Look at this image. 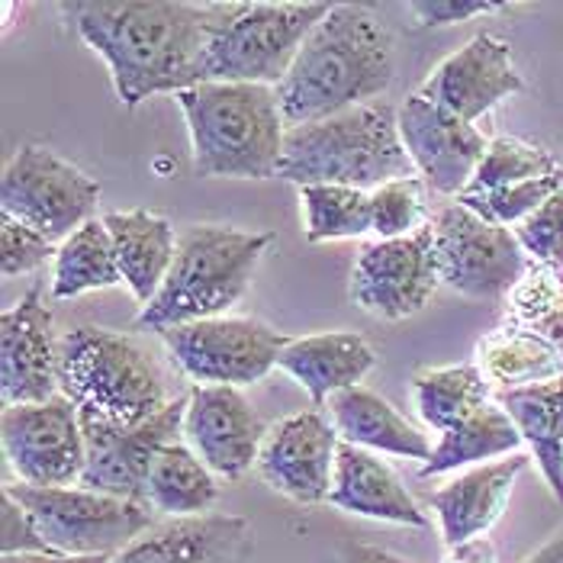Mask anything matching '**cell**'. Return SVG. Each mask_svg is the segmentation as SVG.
<instances>
[{"label":"cell","mask_w":563,"mask_h":563,"mask_svg":"<svg viewBox=\"0 0 563 563\" xmlns=\"http://www.w3.org/2000/svg\"><path fill=\"white\" fill-rule=\"evenodd\" d=\"M217 474L197 457V451L184 441H172L158 451L148 479H145V506L168 519L203 516L217 506Z\"/></svg>","instance_id":"obj_29"},{"label":"cell","mask_w":563,"mask_h":563,"mask_svg":"<svg viewBox=\"0 0 563 563\" xmlns=\"http://www.w3.org/2000/svg\"><path fill=\"white\" fill-rule=\"evenodd\" d=\"M563 187V168L548 177H534V180H521V184H509L499 190H486V194H471L464 190L457 197V203H464L467 210H474L477 217L506 229H516L519 222L538 213L558 190Z\"/></svg>","instance_id":"obj_36"},{"label":"cell","mask_w":563,"mask_h":563,"mask_svg":"<svg viewBox=\"0 0 563 563\" xmlns=\"http://www.w3.org/2000/svg\"><path fill=\"white\" fill-rule=\"evenodd\" d=\"M325 416L332 419L335 432L345 444L374 451V454H393L406 461H429L432 441L422 429H416L390 399L367 387H351L335 393L325 406Z\"/></svg>","instance_id":"obj_24"},{"label":"cell","mask_w":563,"mask_h":563,"mask_svg":"<svg viewBox=\"0 0 563 563\" xmlns=\"http://www.w3.org/2000/svg\"><path fill=\"white\" fill-rule=\"evenodd\" d=\"M274 232H245L232 225H187L177 235L172 274L158 297L135 316L142 332H172L177 325L229 316L255 277Z\"/></svg>","instance_id":"obj_4"},{"label":"cell","mask_w":563,"mask_h":563,"mask_svg":"<svg viewBox=\"0 0 563 563\" xmlns=\"http://www.w3.org/2000/svg\"><path fill=\"white\" fill-rule=\"evenodd\" d=\"M521 444L525 441H521L516 422L493 399L479 412H474L467 422H461L457 429L444 432L434 441L432 457L419 467V477H441V474H451V471H461V467L489 464V461L519 454Z\"/></svg>","instance_id":"obj_28"},{"label":"cell","mask_w":563,"mask_h":563,"mask_svg":"<svg viewBox=\"0 0 563 563\" xmlns=\"http://www.w3.org/2000/svg\"><path fill=\"white\" fill-rule=\"evenodd\" d=\"M521 563H563V531H558L548 544H541L534 554H528Z\"/></svg>","instance_id":"obj_44"},{"label":"cell","mask_w":563,"mask_h":563,"mask_svg":"<svg viewBox=\"0 0 563 563\" xmlns=\"http://www.w3.org/2000/svg\"><path fill=\"white\" fill-rule=\"evenodd\" d=\"M396 75V48L384 20L361 3H335L309 33L287 78L274 87L287 130L374 103Z\"/></svg>","instance_id":"obj_2"},{"label":"cell","mask_w":563,"mask_h":563,"mask_svg":"<svg viewBox=\"0 0 563 563\" xmlns=\"http://www.w3.org/2000/svg\"><path fill=\"white\" fill-rule=\"evenodd\" d=\"M441 563H499V554H496V544L489 538H477V541L448 548Z\"/></svg>","instance_id":"obj_41"},{"label":"cell","mask_w":563,"mask_h":563,"mask_svg":"<svg viewBox=\"0 0 563 563\" xmlns=\"http://www.w3.org/2000/svg\"><path fill=\"white\" fill-rule=\"evenodd\" d=\"M558 172H561V165L548 148L531 145L516 135H496L479 162L474 180L464 190L486 194V190H499L509 184H521V180H534V177H548Z\"/></svg>","instance_id":"obj_34"},{"label":"cell","mask_w":563,"mask_h":563,"mask_svg":"<svg viewBox=\"0 0 563 563\" xmlns=\"http://www.w3.org/2000/svg\"><path fill=\"white\" fill-rule=\"evenodd\" d=\"M374 364L377 351L357 332H316L290 339L277 361V367L309 393L316 409H325L335 393L361 387Z\"/></svg>","instance_id":"obj_23"},{"label":"cell","mask_w":563,"mask_h":563,"mask_svg":"<svg viewBox=\"0 0 563 563\" xmlns=\"http://www.w3.org/2000/svg\"><path fill=\"white\" fill-rule=\"evenodd\" d=\"M412 174L416 165L402 145L396 110L387 103H364L339 117L287 130L277 177L297 187L342 184L371 194Z\"/></svg>","instance_id":"obj_5"},{"label":"cell","mask_w":563,"mask_h":563,"mask_svg":"<svg viewBox=\"0 0 563 563\" xmlns=\"http://www.w3.org/2000/svg\"><path fill=\"white\" fill-rule=\"evenodd\" d=\"M335 3L207 0L203 85L277 87Z\"/></svg>","instance_id":"obj_6"},{"label":"cell","mask_w":563,"mask_h":563,"mask_svg":"<svg viewBox=\"0 0 563 563\" xmlns=\"http://www.w3.org/2000/svg\"><path fill=\"white\" fill-rule=\"evenodd\" d=\"M438 287L441 277L434 264L432 225L406 239L364 245L351 271V300L384 322L422 312Z\"/></svg>","instance_id":"obj_13"},{"label":"cell","mask_w":563,"mask_h":563,"mask_svg":"<svg viewBox=\"0 0 563 563\" xmlns=\"http://www.w3.org/2000/svg\"><path fill=\"white\" fill-rule=\"evenodd\" d=\"M3 493H10L30 512L55 554L113 558L155 525L145 503L120 499L87 486L7 483Z\"/></svg>","instance_id":"obj_8"},{"label":"cell","mask_w":563,"mask_h":563,"mask_svg":"<svg viewBox=\"0 0 563 563\" xmlns=\"http://www.w3.org/2000/svg\"><path fill=\"white\" fill-rule=\"evenodd\" d=\"M252 551L255 534L249 519L203 512L155 521L110 563H249Z\"/></svg>","instance_id":"obj_20"},{"label":"cell","mask_w":563,"mask_h":563,"mask_svg":"<svg viewBox=\"0 0 563 563\" xmlns=\"http://www.w3.org/2000/svg\"><path fill=\"white\" fill-rule=\"evenodd\" d=\"M477 367L493 393L521 390L563 377V354L528 329L503 325L479 339Z\"/></svg>","instance_id":"obj_27"},{"label":"cell","mask_w":563,"mask_h":563,"mask_svg":"<svg viewBox=\"0 0 563 563\" xmlns=\"http://www.w3.org/2000/svg\"><path fill=\"white\" fill-rule=\"evenodd\" d=\"M342 438L322 409H303L277 419L261 444V479L300 506H319L329 499L332 474Z\"/></svg>","instance_id":"obj_15"},{"label":"cell","mask_w":563,"mask_h":563,"mask_svg":"<svg viewBox=\"0 0 563 563\" xmlns=\"http://www.w3.org/2000/svg\"><path fill=\"white\" fill-rule=\"evenodd\" d=\"M187 444L222 479H242L258 467L264 422L239 387H194L184 416Z\"/></svg>","instance_id":"obj_17"},{"label":"cell","mask_w":563,"mask_h":563,"mask_svg":"<svg viewBox=\"0 0 563 563\" xmlns=\"http://www.w3.org/2000/svg\"><path fill=\"white\" fill-rule=\"evenodd\" d=\"M162 342L194 387H249L277 367L290 335L258 319L217 316L177 325Z\"/></svg>","instance_id":"obj_11"},{"label":"cell","mask_w":563,"mask_h":563,"mask_svg":"<svg viewBox=\"0 0 563 563\" xmlns=\"http://www.w3.org/2000/svg\"><path fill=\"white\" fill-rule=\"evenodd\" d=\"M103 225L113 239L123 284L130 287L139 306H148L165 287L177 255V235L172 222L152 210H123L107 213Z\"/></svg>","instance_id":"obj_25"},{"label":"cell","mask_w":563,"mask_h":563,"mask_svg":"<svg viewBox=\"0 0 563 563\" xmlns=\"http://www.w3.org/2000/svg\"><path fill=\"white\" fill-rule=\"evenodd\" d=\"M55 255H58V245H52L36 229L23 225L20 219L3 217V225H0V274L3 277L33 274L48 258L55 261Z\"/></svg>","instance_id":"obj_38"},{"label":"cell","mask_w":563,"mask_h":563,"mask_svg":"<svg viewBox=\"0 0 563 563\" xmlns=\"http://www.w3.org/2000/svg\"><path fill=\"white\" fill-rule=\"evenodd\" d=\"M509 325L528 329L563 354V271L534 264L509 294Z\"/></svg>","instance_id":"obj_33"},{"label":"cell","mask_w":563,"mask_h":563,"mask_svg":"<svg viewBox=\"0 0 563 563\" xmlns=\"http://www.w3.org/2000/svg\"><path fill=\"white\" fill-rule=\"evenodd\" d=\"M426 190H429V184L419 174L399 177V180L371 190V222H374L377 242L406 239V235H416L426 225H432Z\"/></svg>","instance_id":"obj_35"},{"label":"cell","mask_w":563,"mask_h":563,"mask_svg":"<svg viewBox=\"0 0 563 563\" xmlns=\"http://www.w3.org/2000/svg\"><path fill=\"white\" fill-rule=\"evenodd\" d=\"M409 10L416 13L419 26H451V23H471L477 16L503 13L509 3L499 0H412Z\"/></svg>","instance_id":"obj_40"},{"label":"cell","mask_w":563,"mask_h":563,"mask_svg":"<svg viewBox=\"0 0 563 563\" xmlns=\"http://www.w3.org/2000/svg\"><path fill=\"white\" fill-rule=\"evenodd\" d=\"M43 290L30 287L0 316V393L3 406L45 402L58 387V342Z\"/></svg>","instance_id":"obj_19"},{"label":"cell","mask_w":563,"mask_h":563,"mask_svg":"<svg viewBox=\"0 0 563 563\" xmlns=\"http://www.w3.org/2000/svg\"><path fill=\"white\" fill-rule=\"evenodd\" d=\"M432 232L441 284L467 300L509 297L531 267L516 229L486 222L464 203L438 210Z\"/></svg>","instance_id":"obj_9"},{"label":"cell","mask_w":563,"mask_h":563,"mask_svg":"<svg viewBox=\"0 0 563 563\" xmlns=\"http://www.w3.org/2000/svg\"><path fill=\"white\" fill-rule=\"evenodd\" d=\"M0 551H3V558H10V554H55L45 544L36 521L30 519V512L10 493H3V506H0Z\"/></svg>","instance_id":"obj_39"},{"label":"cell","mask_w":563,"mask_h":563,"mask_svg":"<svg viewBox=\"0 0 563 563\" xmlns=\"http://www.w3.org/2000/svg\"><path fill=\"white\" fill-rule=\"evenodd\" d=\"M3 454L26 486H78L85 477L87 448L81 412L55 393L45 402L3 406Z\"/></svg>","instance_id":"obj_12"},{"label":"cell","mask_w":563,"mask_h":563,"mask_svg":"<svg viewBox=\"0 0 563 563\" xmlns=\"http://www.w3.org/2000/svg\"><path fill=\"white\" fill-rule=\"evenodd\" d=\"M521 90L525 81L512 62V48L493 33H479L464 48L448 55L419 87L422 97L451 110L471 126H477L493 107Z\"/></svg>","instance_id":"obj_18"},{"label":"cell","mask_w":563,"mask_h":563,"mask_svg":"<svg viewBox=\"0 0 563 563\" xmlns=\"http://www.w3.org/2000/svg\"><path fill=\"white\" fill-rule=\"evenodd\" d=\"M123 284L120 261L113 252V239L103 219H90L71 239L58 245L55 274H52V297L75 300L93 290H107Z\"/></svg>","instance_id":"obj_31"},{"label":"cell","mask_w":563,"mask_h":563,"mask_svg":"<svg viewBox=\"0 0 563 563\" xmlns=\"http://www.w3.org/2000/svg\"><path fill=\"white\" fill-rule=\"evenodd\" d=\"M325 503L357 519L387 521V525H402V528L429 525V516L402 486V479L396 477L390 464L380 461V454L354 448L345 441L339 448L332 489Z\"/></svg>","instance_id":"obj_22"},{"label":"cell","mask_w":563,"mask_h":563,"mask_svg":"<svg viewBox=\"0 0 563 563\" xmlns=\"http://www.w3.org/2000/svg\"><path fill=\"white\" fill-rule=\"evenodd\" d=\"M399 135L416 165V174L432 187L434 194L461 197L464 187L474 180L479 162L489 148V139L454 117L451 110L438 107L434 100L412 93L399 110Z\"/></svg>","instance_id":"obj_16"},{"label":"cell","mask_w":563,"mask_h":563,"mask_svg":"<svg viewBox=\"0 0 563 563\" xmlns=\"http://www.w3.org/2000/svg\"><path fill=\"white\" fill-rule=\"evenodd\" d=\"M184 416H187V393H177L155 419L130 429L81 416L87 464L78 486L145 503L148 471L162 448L180 441L177 434H184Z\"/></svg>","instance_id":"obj_14"},{"label":"cell","mask_w":563,"mask_h":563,"mask_svg":"<svg viewBox=\"0 0 563 563\" xmlns=\"http://www.w3.org/2000/svg\"><path fill=\"white\" fill-rule=\"evenodd\" d=\"M306 213V242H342L374 232L371 222V194L342 184H309L300 187Z\"/></svg>","instance_id":"obj_32"},{"label":"cell","mask_w":563,"mask_h":563,"mask_svg":"<svg viewBox=\"0 0 563 563\" xmlns=\"http://www.w3.org/2000/svg\"><path fill=\"white\" fill-rule=\"evenodd\" d=\"M58 387L81 416L123 429L155 419L174 399L165 371L145 347L97 325L62 335Z\"/></svg>","instance_id":"obj_7"},{"label":"cell","mask_w":563,"mask_h":563,"mask_svg":"<svg viewBox=\"0 0 563 563\" xmlns=\"http://www.w3.org/2000/svg\"><path fill=\"white\" fill-rule=\"evenodd\" d=\"M531 454H509L489 464H477L429 496V509L438 516L441 538L448 548L486 538V531L503 519L516 483L528 471Z\"/></svg>","instance_id":"obj_21"},{"label":"cell","mask_w":563,"mask_h":563,"mask_svg":"<svg viewBox=\"0 0 563 563\" xmlns=\"http://www.w3.org/2000/svg\"><path fill=\"white\" fill-rule=\"evenodd\" d=\"M335 563H412V561H406V558L393 554V551H387V548H374V544H354L345 558H339Z\"/></svg>","instance_id":"obj_42"},{"label":"cell","mask_w":563,"mask_h":563,"mask_svg":"<svg viewBox=\"0 0 563 563\" xmlns=\"http://www.w3.org/2000/svg\"><path fill=\"white\" fill-rule=\"evenodd\" d=\"M97 200L100 184L43 145H23L3 168L0 180L3 217L20 219L52 245H62L81 225L97 219Z\"/></svg>","instance_id":"obj_10"},{"label":"cell","mask_w":563,"mask_h":563,"mask_svg":"<svg viewBox=\"0 0 563 563\" xmlns=\"http://www.w3.org/2000/svg\"><path fill=\"white\" fill-rule=\"evenodd\" d=\"M62 13L113 75L135 110L148 97L203 85L207 3L190 0H75Z\"/></svg>","instance_id":"obj_1"},{"label":"cell","mask_w":563,"mask_h":563,"mask_svg":"<svg viewBox=\"0 0 563 563\" xmlns=\"http://www.w3.org/2000/svg\"><path fill=\"white\" fill-rule=\"evenodd\" d=\"M174 100L187 120L200 177H277L287 123L274 87L207 81Z\"/></svg>","instance_id":"obj_3"},{"label":"cell","mask_w":563,"mask_h":563,"mask_svg":"<svg viewBox=\"0 0 563 563\" xmlns=\"http://www.w3.org/2000/svg\"><path fill=\"white\" fill-rule=\"evenodd\" d=\"M0 563H110V558H75V554H10Z\"/></svg>","instance_id":"obj_43"},{"label":"cell","mask_w":563,"mask_h":563,"mask_svg":"<svg viewBox=\"0 0 563 563\" xmlns=\"http://www.w3.org/2000/svg\"><path fill=\"white\" fill-rule=\"evenodd\" d=\"M412 390H416V406H419L422 422L438 434L457 429L486 402H493V387L486 384L477 361L419 371L412 377Z\"/></svg>","instance_id":"obj_30"},{"label":"cell","mask_w":563,"mask_h":563,"mask_svg":"<svg viewBox=\"0 0 563 563\" xmlns=\"http://www.w3.org/2000/svg\"><path fill=\"white\" fill-rule=\"evenodd\" d=\"M493 399L509 412L531 461L541 467L554 499L563 506V377L521 387V390L493 393Z\"/></svg>","instance_id":"obj_26"},{"label":"cell","mask_w":563,"mask_h":563,"mask_svg":"<svg viewBox=\"0 0 563 563\" xmlns=\"http://www.w3.org/2000/svg\"><path fill=\"white\" fill-rule=\"evenodd\" d=\"M516 239L534 264L563 271V187L538 213L516 225Z\"/></svg>","instance_id":"obj_37"}]
</instances>
